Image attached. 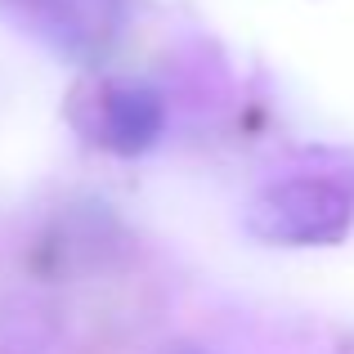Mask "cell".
Returning a JSON list of instances; mask_svg holds the SVG:
<instances>
[{
  "label": "cell",
  "instance_id": "6da1fadb",
  "mask_svg": "<svg viewBox=\"0 0 354 354\" xmlns=\"http://www.w3.org/2000/svg\"><path fill=\"white\" fill-rule=\"evenodd\" d=\"M354 225V198L332 175H292L256 193L247 234L269 247H332Z\"/></svg>",
  "mask_w": 354,
  "mask_h": 354
},
{
  "label": "cell",
  "instance_id": "7a4b0ae2",
  "mask_svg": "<svg viewBox=\"0 0 354 354\" xmlns=\"http://www.w3.org/2000/svg\"><path fill=\"white\" fill-rule=\"evenodd\" d=\"M32 23L68 59H99L126 18V0H27Z\"/></svg>",
  "mask_w": 354,
  "mask_h": 354
},
{
  "label": "cell",
  "instance_id": "3957f363",
  "mask_svg": "<svg viewBox=\"0 0 354 354\" xmlns=\"http://www.w3.org/2000/svg\"><path fill=\"white\" fill-rule=\"evenodd\" d=\"M95 113H99V139L121 157H135L144 148H153L166 126L162 95L153 86H144V81H108L99 90Z\"/></svg>",
  "mask_w": 354,
  "mask_h": 354
},
{
  "label": "cell",
  "instance_id": "277c9868",
  "mask_svg": "<svg viewBox=\"0 0 354 354\" xmlns=\"http://www.w3.org/2000/svg\"><path fill=\"white\" fill-rule=\"evenodd\" d=\"M180 354H193V350H180Z\"/></svg>",
  "mask_w": 354,
  "mask_h": 354
}]
</instances>
